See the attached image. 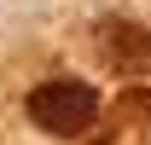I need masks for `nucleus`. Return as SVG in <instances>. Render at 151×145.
Wrapping results in <instances>:
<instances>
[{
  "instance_id": "1",
  "label": "nucleus",
  "mask_w": 151,
  "mask_h": 145,
  "mask_svg": "<svg viewBox=\"0 0 151 145\" xmlns=\"http://www.w3.org/2000/svg\"><path fill=\"white\" fill-rule=\"evenodd\" d=\"M29 116H35V128L58 134V139H76L99 122V93L87 81H47L29 93Z\"/></svg>"
}]
</instances>
